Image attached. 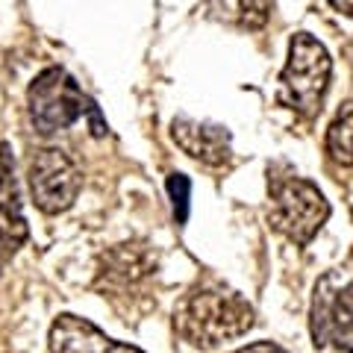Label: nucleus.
<instances>
[{
	"mask_svg": "<svg viewBox=\"0 0 353 353\" xmlns=\"http://www.w3.org/2000/svg\"><path fill=\"white\" fill-rule=\"evenodd\" d=\"M176 330L194 347L215 350L253 327V309L239 292L221 283L194 285L176 306Z\"/></svg>",
	"mask_w": 353,
	"mask_h": 353,
	"instance_id": "1",
	"label": "nucleus"
},
{
	"mask_svg": "<svg viewBox=\"0 0 353 353\" xmlns=\"http://www.w3.org/2000/svg\"><path fill=\"white\" fill-rule=\"evenodd\" d=\"M27 106H30L32 127L41 136H53L59 130H68L71 124H77L83 118L92 121L94 136H103L106 132V124L101 121L94 101L83 94V88L77 85V80L65 68H44L30 83Z\"/></svg>",
	"mask_w": 353,
	"mask_h": 353,
	"instance_id": "2",
	"label": "nucleus"
},
{
	"mask_svg": "<svg viewBox=\"0 0 353 353\" xmlns=\"http://www.w3.org/2000/svg\"><path fill=\"white\" fill-rule=\"evenodd\" d=\"M330 62L327 48L309 32H297L289 44V62L280 74V103L289 106L301 118H315L321 112L327 85H330Z\"/></svg>",
	"mask_w": 353,
	"mask_h": 353,
	"instance_id": "3",
	"label": "nucleus"
},
{
	"mask_svg": "<svg viewBox=\"0 0 353 353\" xmlns=\"http://www.w3.org/2000/svg\"><path fill=\"white\" fill-rule=\"evenodd\" d=\"M268 192H271V227L294 241V245H309L315 233L324 227L330 218V203L324 201L321 189L303 176L285 174V176H268Z\"/></svg>",
	"mask_w": 353,
	"mask_h": 353,
	"instance_id": "4",
	"label": "nucleus"
},
{
	"mask_svg": "<svg viewBox=\"0 0 353 353\" xmlns=\"http://www.w3.org/2000/svg\"><path fill=\"white\" fill-rule=\"evenodd\" d=\"M27 176L32 201L48 215L65 212L83 189V174L77 168V162L59 148H44L32 153Z\"/></svg>",
	"mask_w": 353,
	"mask_h": 353,
	"instance_id": "5",
	"label": "nucleus"
},
{
	"mask_svg": "<svg viewBox=\"0 0 353 353\" xmlns=\"http://www.w3.org/2000/svg\"><path fill=\"white\" fill-rule=\"evenodd\" d=\"M312 339L315 345H336L353 353V280L336 285V274L318 283L312 301Z\"/></svg>",
	"mask_w": 353,
	"mask_h": 353,
	"instance_id": "6",
	"label": "nucleus"
},
{
	"mask_svg": "<svg viewBox=\"0 0 353 353\" xmlns=\"http://www.w3.org/2000/svg\"><path fill=\"white\" fill-rule=\"evenodd\" d=\"M27 221L21 212V192L15 180L12 148L0 145V268L15 256V250L27 241Z\"/></svg>",
	"mask_w": 353,
	"mask_h": 353,
	"instance_id": "7",
	"label": "nucleus"
},
{
	"mask_svg": "<svg viewBox=\"0 0 353 353\" xmlns=\"http://www.w3.org/2000/svg\"><path fill=\"white\" fill-rule=\"evenodd\" d=\"M50 350L53 353H145L132 345L109 339L92 321L77 315H59L50 327Z\"/></svg>",
	"mask_w": 353,
	"mask_h": 353,
	"instance_id": "8",
	"label": "nucleus"
},
{
	"mask_svg": "<svg viewBox=\"0 0 353 353\" xmlns=\"http://www.w3.org/2000/svg\"><path fill=\"white\" fill-rule=\"evenodd\" d=\"M176 148L203 165H224L230 159V132L218 124H197L192 118H176L171 124Z\"/></svg>",
	"mask_w": 353,
	"mask_h": 353,
	"instance_id": "9",
	"label": "nucleus"
},
{
	"mask_svg": "<svg viewBox=\"0 0 353 353\" xmlns=\"http://www.w3.org/2000/svg\"><path fill=\"white\" fill-rule=\"evenodd\" d=\"M153 265H157V259L150 256V253L145 248L139 245H121L115 250L106 253V277L112 283H139L141 277H148V274L153 271Z\"/></svg>",
	"mask_w": 353,
	"mask_h": 353,
	"instance_id": "10",
	"label": "nucleus"
},
{
	"mask_svg": "<svg viewBox=\"0 0 353 353\" xmlns=\"http://www.w3.org/2000/svg\"><path fill=\"white\" fill-rule=\"evenodd\" d=\"M327 153L339 165L353 168V103H345L327 130Z\"/></svg>",
	"mask_w": 353,
	"mask_h": 353,
	"instance_id": "11",
	"label": "nucleus"
},
{
	"mask_svg": "<svg viewBox=\"0 0 353 353\" xmlns=\"http://www.w3.org/2000/svg\"><path fill=\"white\" fill-rule=\"evenodd\" d=\"M274 0H221V12L224 18L236 21L239 27L259 30L265 27V21L271 18Z\"/></svg>",
	"mask_w": 353,
	"mask_h": 353,
	"instance_id": "12",
	"label": "nucleus"
},
{
	"mask_svg": "<svg viewBox=\"0 0 353 353\" xmlns=\"http://www.w3.org/2000/svg\"><path fill=\"white\" fill-rule=\"evenodd\" d=\"M168 194L174 203V218L176 224H185L189 218V197H192V180L185 174H171L168 176Z\"/></svg>",
	"mask_w": 353,
	"mask_h": 353,
	"instance_id": "13",
	"label": "nucleus"
},
{
	"mask_svg": "<svg viewBox=\"0 0 353 353\" xmlns=\"http://www.w3.org/2000/svg\"><path fill=\"white\" fill-rule=\"evenodd\" d=\"M239 353H285L280 345H271V341H256V345H248L241 347Z\"/></svg>",
	"mask_w": 353,
	"mask_h": 353,
	"instance_id": "14",
	"label": "nucleus"
},
{
	"mask_svg": "<svg viewBox=\"0 0 353 353\" xmlns=\"http://www.w3.org/2000/svg\"><path fill=\"white\" fill-rule=\"evenodd\" d=\"M330 6H333L336 12H341V15L353 18V0H330Z\"/></svg>",
	"mask_w": 353,
	"mask_h": 353,
	"instance_id": "15",
	"label": "nucleus"
},
{
	"mask_svg": "<svg viewBox=\"0 0 353 353\" xmlns=\"http://www.w3.org/2000/svg\"><path fill=\"white\" fill-rule=\"evenodd\" d=\"M350 265H353V250H350Z\"/></svg>",
	"mask_w": 353,
	"mask_h": 353,
	"instance_id": "16",
	"label": "nucleus"
}]
</instances>
